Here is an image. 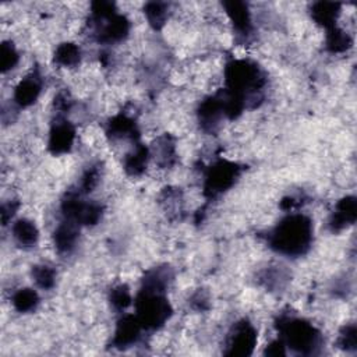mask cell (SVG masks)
Segmentation results:
<instances>
[{"label":"cell","instance_id":"1","mask_svg":"<svg viewBox=\"0 0 357 357\" xmlns=\"http://www.w3.org/2000/svg\"><path fill=\"white\" fill-rule=\"evenodd\" d=\"M312 241V223L305 215H289L271 233V247L287 257L304 254Z\"/></svg>","mask_w":357,"mask_h":357}]
</instances>
